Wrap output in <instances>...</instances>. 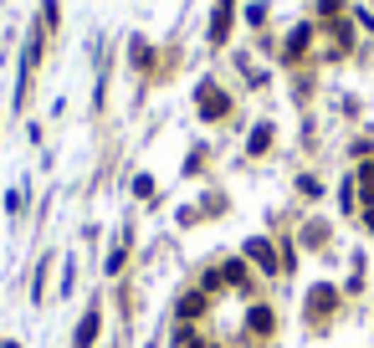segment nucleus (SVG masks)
I'll return each instance as SVG.
<instances>
[{
  "mask_svg": "<svg viewBox=\"0 0 374 348\" xmlns=\"http://www.w3.org/2000/svg\"><path fill=\"white\" fill-rule=\"evenodd\" d=\"M128 57H134V67H149V41L134 36V47H128Z\"/></svg>",
  "mask_w": 374,
  "mask_h": 348,
  "instance_id": "obj_11",
  "label": "nucleus"
},
{
  "mask_svg": "<svg viewBox=\"0 0 374 348\" xmlns=\"http://www.w3.org/2000/svg\"><path fill=\"white\" fill-rule=\"evenodd\" d=\"M334 302H339L334 287H313V292H307V313H313V318H328V308H334Z\"/></svg>",
  "mask_w": 374,
  "mask_h": 348,
  "instance_id": "obj_4",
  "label": "nucleus"
},
{
  "mask_svg": "<svg viewBox=\"0 0 374 348\" xmlns=\"http://www.w3.org/2000/svg\"><path fill=\"white\" fill-rule=\"evenodd\" d=\"M195 103H200V118H226V93H221V87H215V82H200V87H195Z\"/></svg>",
  "mask_w": 374,
  "mask_h": 348,
  "instance_id": "obj_1",
  "label": "nucleus"
},
{
  "mask_svg": "<svg viewBox=\"0 0 374 348\" xmlns=\"http://www.w3.org/2000/svg\"><path fill=\"white\" fill-rule=\"evenodd\" d=\"M313 41V26H298L293 36H288V57H302V47Z\"/></svg>",
  "mask_w": 374,
  "mask_h": 348,
  "instance_id": "obj_8",
  "label": "nucleus"
},
{
  "mask_svg": "<svg viewBox=\"0 0 374 348\" xmlns=\"http://www.w3.org/2000/svg\"><path fill=\"white\" fill-rule=\"evenodd\" d=\"M364 221H369V231H374V205H369V210H364Z\"/></svg>",
  "mask_w": 374,
  "mask_h": 348,
  "instance_id": "obj_17",
  "label": "nucleus"
},
{
  "mask_svg": "<svg viewBox=\"0 0 374 348\" xmlns=\"http://www.w3.org/2000/svg\"><path fill=\"white\" fill-rule=\"evenodd\" d=\"M98 313H103V308H87V313H82V323H77V338H72V348H93V338H98V323H103Z\"/></svg>",
  "mask_w": 374,
  "mask_h": 348,
  "instance_id": "obj_3",
  "label": "nucleus"
},
{
  "mask_svg": "<svg viewBox=\"0 0 374 348\" xmlns=\"http://www.w3.org/2000/svg\"><path fill=\"white\" fill-rule=\"evenodd\" d=\"M123 256H128V241H123V246H113V251H108V272H118V267H123Z\"/></svg>",
  "mask_w": 374,
  "mask_h": 348,
  "instance_id": "obj_12",
  "label": "nucleus"
},
{
  "mask_svg": "<svg viewBox=\"0 0 374 348\" xmlns=\"http://www.w3.org/2000/svg\"><path fill=\"white\" fill-rule=\"evenodd\" d=\"M246 328L251 333H272V308H251L246 313Z\"/></svg>",
  "mask_w": 374,
  "mask_h": 348,
  "instance_id": "obj_7",
  "label": "nucleus"
},
{
  "mask_svg": "<svg viewBox=\"0 0 374 348\" xmlns=\"http://www.w3.org/2000/svg\"><path fill=\"white\" fill-rule=\"evenodd\" d=\"M267 144H272V128L261 123V128H251V139H246V149L251 154H267Z\"/></svg>",
  "mask_w": 374,
  "mask_h": 348,
  "instance_id": "obj_9",
  "label": "nucleus"
},
{
  "mask_svg": "<svg viewBox=\"0 0 374 348\" xmlns=\"http://www.w3.org/2000/svg\"><path fill=\"white\" fill-rule=\"evenodd\" d=\"M134 195H139V200H149V195H154V180H149V174H139V180H134Z\"/></svg>",
  "mask_w": 374,
  "mask_h": 348,
  "instance_id": "obj_13",
  "label": "nucleus"
},
{
  "mask_svg": "<svg viewBox=\"0 0 374 348\" xmlns=\"http://www.w3.org/2000/svg\"><path fill=\"white\" fill-rule=\"evenodd\" d=\"M231 6H236V0H215V16H210V41H215V47L231 36Z\"/></svg>",
  "mask_w": 374,
  "mask_h": 348,
  "instance_id": "obj_2",
  "label": "nucleus"
},
{
  "mask_svg": "<svg viewBox=\"0 0 374 348\" xmlns=\"http://www.w3.org/2000/svg\"><path fill=\"white\" fill-rule=\"evenodd\" d=\"M364 185H374V164H364Z\"/></svg>",
  "mask_w": 374,
  "mask_h": 348,
  "instance_id": "obj_16",
  "label": "nucleus"
},
{
  "mask_svg": "<svg viewBox=\"0 0 374 348\" xmlns=\"http://www.w3.org/2000/svg\"><path fill=\"white\" fill-rule=\"evenodd\" d=\"M246 256L256 261V267H261V272H272V277H277V251H272L267 241H246Z\"/></svg>",
  "mask_w": 374,
  "mask_h": 348,
  "instance_id": "obj_5",
  "label": "nucleus"
},
{
  "mask_svg": "<svg viewBox=\"0 0 374 348\" xmlns=\"http://www.w3.org/2000/svg\"><path fill=\"white\" fill-rule=\"evenodd\" d=\"M221 282H231V287H246V267H241V261H226V267H221Z\"/></svg>",
  "mask_w": 374,
  "mask_h": 348,
  "instance_id": "obj_10",
  "label": "nucleus"
},
{
  "mask_svg": "<svg viewBox=\"0 0 374 348\" xmlns=\"http://www.w3.org/2000/svg\"><path fill=\"white\" fill-rule=\"evenodd\" d=\"M205 308H210V302H205V292H185V297H180V308H174V313H180V318L190 323V318H200Z\"/></svg>",
  "mask_w": 374,
  "mask_h": 348,
  "instance_id": "obj_6",
  "label": "nucleus"
},
{
  "mask_svg": "<svg viewBox=\"0 0 374 348\" xmlns=\"http://www.w3.org/2000/svg\"><path fill=\"white\" fill-rule=\"evenodd\" d=\"M41 26H47V31L57 26V0H47V6H41Z\"/></svg>",
  "mask_w": 374,
  "mask_h": 348,
  "instance_id": "obj_14",
  "label": "nucleus"
},
{
  "mask_svg": "<svg viewBox=\"0 0 374 348\" xmlns=\"http://www.w3.org/2000/svg\"><path fill=\"white\" fill-rule=\"evenodd\" d=\"M6 348H16V343H6Z\"/></svg>",
  "mask_w": 374,
  "mask_h": 348,
  "instance_id": "obj_18",
  "label": "nucleus"
},
{
  "mask_svg": "<svg viewBox=\"0 0 374 348\" xmlns=\"http://www.w3.org/2000/svg\"><path fill=\"white\" fill-rule=\"evenodd\" d=\"M298 190L307 195V200H313V195H323V190H318V180H313V174H302V180H298Z\"/></svg>",
  "mask_w": 374,
  "mask_h": 348,
  "instance_id": "obj_15",
  "label": "nucleus"
}]
</instances>
